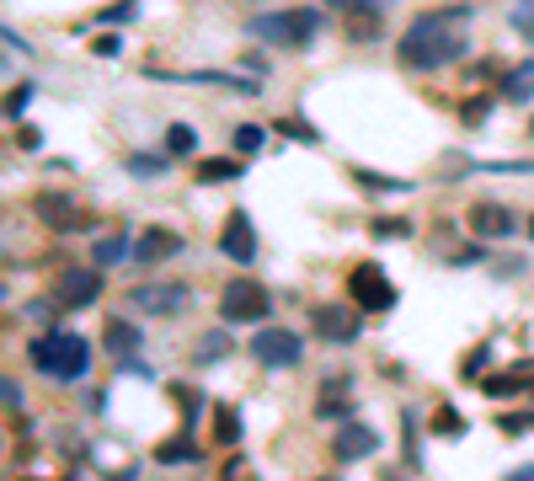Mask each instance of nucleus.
<instances>
[{
  "label": "nucleus",
  "instance_id": "f257e3e1",
  "mask_svg": "<svg viewBox=\"0 0 534 481\" xmlns=\"http://www.w3.org/2000/svg\"><path fill=\"white\" fill-rule=\"evenodd\" d=\"M465 22L470 11L465 6H449V11H428L417 17L412 27L401 33V65L406 70H438V65H454L465 54Z\"/></svg>",
  "mask_w": 534,
  "mask_h": 481
},
{
  "label": "nucleus",
  "instance_id": "f03ea898",
  "mask_svg": "<svg viewBox=\"0 0 534 481\" xmlns=\"http://www.w3.org/2000/svg\"><path fill=\"white\" fill-rule=\"evenodd\" d=\"M27 359L49 380L75 385V380H86V369H91V348H86V337H75V332H43L27 343Z\"/></svg>",
  "mask_w": 534,
  "mask_h": 481
},
{
  "label": "nucleus",
  "instance_id": "7ed1b4c3",
  "mask_svg": "<svg viewBox=\"0 0 534 481\" xmlns=\"http://www.w3.org/2000/svg\"><path fill=\"white\" fill-rule=\"evenodd\" d=\"M316 27H321V11L294 6V11H262V17H251L246 33L262 43H278V49H305L316 38Z\"/></svg>",
  "mask_w": 534,
  "mask_h": 481
},
{
  "label": "nucleus",
  "instance_id": "20e7f679",
  "mask_svg": "<svg viewBox=\"0 0 534 481\" xmlns=\"http://www.w3.org/2000/svg\"><path fill=\"white\" fill-rule=\"evenodd\" d=\"M219 316H225V327H257V321L273 316V300H267V289L257 278H235L219 294Z\"/></svg>",
  "mask_w": 534,
  "mask_h": 481
},
{
  "label": "nucleus",
  "instance_id": "39448f33",
  "mask_svg": "<svg viewBox=\"0 0 534 481\" xmlns=\"http://www.w3.org/2000/svg\"><path fill=\"white\" fill-rule=\"evenodd\" d=\"M348 294H353V305L364 310V316H380V310L396 305V284L385 278L380 262H358L348 273Z\"/></svg>",
  "mask_w": 534,
  "mask_h": 481
},
{
  "label": "nucleus",
  "instance_id": "423d86ee",
  "mask_svg": "<svg viewBox=\"0 0 534 481\" xmlns=\"http://www.w3.org/2000/svg\"><path fill=\"white\" fill-rule=\"evenodd\" d=\"M251 359L267 364V369H294L305 359V343H300V332H289V327H257V337H251Z\"/></svg>",
  "mask_w": 534,
  "mask_h": 481
},
{
  "label": "nucleus",
  "instance_id": "0eeeda50",
  "mask_svg": "<svg viewBox=\"0 0 534 481\" xmlns=\"http://www.w3.org/2000/svg\"><path fill=\"white\" fill-rule=\"evenodd\" d=\"M187 300H193L187 284H134L129 289V305L139 310V316H182Z\"/></svg>",
  "mask_w": 534,
  "mask_h": 481
},
{
  "label": "nucleus",
  "instance_id": "6e6552de",
  "mask_svg": "<svg viewBox=\"0 0 534 481\" xmlns=\"http://www.w3.org/2000/svg\"><path fill=\"white\" fill-rule=\"evenodd\" d=\"M310 321H316L321 343H353V337L364 332V316H358L353 305H316V310H310Z\"/></svg>",
  "mask_w": 534,
  "mask_h": 481
},
{
  "label": "nucleus",
  "instance_id": "1a4fd4ad",
  "mask_svg": "<svg viewBox=\"0 0 534 481\" xmlns=\"http://www.w3.org/2000/svg\"><path fill=\"white\" fill-rule=\"evenodd\" d=\"M102 294V273L97 268H65L54 278V300L65 305V310H81V305H91Z\"/></svg>",
  "mask_w": 534,
  "mask_h": 481
},
{
  "label": "nucleus",
  "instance_id": "9d476101",
  "mask_svg": "<svg viewBox=\"0 0 534 481\" xmlns=\"http://www.w3.org/2000/svg\"><path fill=\"white\" fill-rule=\"evenodd\" d=\"M177 252H182V236H177V230H166V225L139 230V241H134V262H145V268H155V262H166Z\"/></svg>",
  "mask_w": 534,
  "mask_h": 481
},
{
  "label": "nucleus",
  "instance_id": "9b49d317",
  "mask_svg": "<svg viewBox=\"0 0 534 481\" xmlns=\"http://www.w3.org/2000/svg\"><path fill=\"white\" fill-rule=\"evenodd\" d=\"M219 252H225L230 262H251V257H257V236H251V220L241 209H235L225 220V230H219Z\"/></svg>",
  "mask_w": 534,
  "mask_h": 481
},
{
  "label": "nucleus",
  "instance_id": "f8f14e48",
  "mask_svg": "<svg viewBox=\"0 0 534 481\" xmlns=\"http://www.w3.org/2000/svg\"><path fill=\"white\" fill-rule=\"evenodd\" d=\"M102 343H107V359H123V364H129L134 353H139V343H145V332H139L129 316H107Z\"/></svg>",
  "mask_w": 534,
  "mask_h": 481
},
{
  "label": "nucleus",
  "instance_id": "ddd939ff",
  "mask_svg": "<svg viewBox=\"0 0 534 481\" xmlns=\"http://www.w3.org/2000/svg\"><path fill=\"white\" fill-rule=\"evenodd\" d=\"M380 449V433H374L369 423H348V428H337V439H332V455L337 460H364Z\"/></svg>",
  "mask_w": 534,
  "mask_h": 481
},
{
  "label": "nucleus",
  "instance_id": "4468645a",
  "mask_svg": "<svg viewBox=\"0 0 534 481\" xmlns=\"http://www.w3.org/2000/svg\"><path fill=\"white\" fill-rule=\"evenodd\" d=\"M470 236H481V241H508V236H513V214L502 209V204H476V209H470Z\"/></svg>",
  "mask_w": 534,
  "mask_h": 481
},
{
  "label": "nucleus",
  "instance_id": "2eb2a0df",
  "mask_svg": "<svg viewBox=\"0 0 534 481\" xmlns=\"http://www.w3.org/2000/svg\"><path fill=\"white\" fill-rule=\"evenodd\" d=\"M353 412V385H348V375H337V380H326L321 391H316V417H348Z\"/></svg>",
  "mask_w": 534,
  "mask_h": 481
},
{
  "label": "nucleus",
  "instance_id": "dca6fc26",
  "mask_svg": "<svg viewBox=\"0 0 534 481\" xmlns=\"http://www.w3.org/2000/svg\"><path fill=\"white\" fill-rule=\"evenodd\" d=\"M38 220L43 225H49V230H70L75 220H81V214H75V204H70V198L65 193H38Z\"/></svg>",
  "mask_w": 534,
  "mask_h": 481
},
{
  "label": "nucleus",
  "instance_id": "f3484780",
  "mask_svg": "<svg viewBox=\"0 0 534 481\" xmlns=\"http://www.w3.org/2000/svg\"><path fill=\"white\" fill-rule=\"evenodd\" d=\"M502 102H534V59H518L502 75Z\"/></svg>",
  "mask_w": 534,
  "mask_h": 481
},
{
  "label": "nucleus",
  "instance_id": "a211bd4d",
  "mask_svg": "<svg viewBox=\"0 0 534 481\" xmlns=\"http://www.w3.org/2000/svg\"><path fill=\"white\" fill-rule=\"evenodd\" d=\"M198 182H235L241 177V155H209V161L193 166Z\"/></svg>",
  "mask_w": 534,
  "mask_h": 481
},
{
  "label": "nucleus",
  "instance_id": "6ab92c4d",
  "mask_svg": "<svg viewBox=\"0 0 534 481\" xmlns=\"http://www.w3.org/2000/svg\"><path fill=\"white\" fill-rule=\"evenodd\" d=\"M358 188H369V193H412V182L406 177H385V172H364V166H358Z\"/></svg>",
  "mask_w": 534,
  "mask_h": 481
},
{
  "label": "nucleus",
  "instance_id": "aec40b11",
  "mask_svg": "<svg viewBox=\"0 0 534 481\" xmlns=\"http://www.w3.org/2000/svg\"><path fill=\"white\" fill-rule=\"evenodd\" d=\"M214 444H241V417H235V407H214Z\"/></svg>",
  "mask_w": 534,
  "mask_h": 481
},
{
  "label": "nucleus",
  "instance_id": "412c9836",
  "mask_svg": "<svg viewBox=\"0 0 534 481\" xmlns=\"http://www.w3.org/2000/svg\"><path fill=\"white\" fill-rule=\"evenodd\" d=\"M225 353H230V337H225V332H209V337L193 348V359H198V364H219Z\"/></svg>",
  "mask_w": 534,
  "mask_h": 481
},
{
  "label": "nucleus",
  "instance_id": "4be33fe9",
  "mask_svg": "<svg viewBox=\"0 0 534 481\" xmlns=\"http://www.w3.org/2000/svg\"><path fill=\"white\" fill-rule=\"evenodd\" d=\"M123 252H134V246L113 230V236H102V241H97V252H91V257H97V268H113V262H118Z\"/></svg>",
  "mask_w": 534,
  "mask_h": 481
},
{
  "label": "nucleus",
  "instance_id": "5701e85b",
  "mask_svg": "<svg viewBox=\"0 0 534 481\" xmlns=\"http://www.w3.org/2000/svg\"><path fill=\"white\" fill-rule=\"evenodd\" d=\"M529 385V369H513V375H497V380H486V396H518Z\"/></svg>",
  "mask_w": 534,
  "mask_h": 481
},
{
  "label": "nucleus",
  "instance_id": "b1692460",
  "mask_svg": "<svg viewBox=\"0 0 534 481\" xmlns=\"http://www.w3.org/2000/svg\"><path fill=\"white\" fill-rule=\"evenodd\" d=\"M166 150L171 155H193L198 150V134L187 129V123H171V129H166Z\"/></svg>",
  "mask_w": 534,
  "mask_h": 481
},
{
  "label": "nucleus",
  "instance_id": "393cba45",
  "mask_svg": "<svg viewBox=\"0 0 534 481\" xmlns=\"http://www.w3.org/2000/svg\"><path fill=\"white\" fill-rule=\"evenodd\" d=\"M155 460H161V465H182V460H198V444H187V439H171V444H161V449H155Z\"/></svg>",
  "mask_w": 534,
  "mask_h": 481
},
{
  "label": "nucleus",
  "instance_id": "a878e982",
  "mask_svg": "<svg viewBox=\"0 0 534 481\" xmlns=\"http://www.w3.org/2000/svg\"><path fill=\"white\" fill-rule=\"evenodd\" d=\"M262 150V129L257 123H241V129H235V155H257Z\"/></svg>",
  "mask_w": 534,
  "mask_h": 481
},
{
  "label": "nucleus",
  "instance_id": "bb28decb",
  "mask_svg": "<svg viewBox=\"0 0 534 481\" xmlns=\"http://www.w3.org/2000/svg\"><path fill=\"white\" fill-rule=\"evenodd\" d=\"M513 33H524V38H534V0H518V6H513Z\"/></svg>",
  "mask_w": 534,
  "mask_h": 481
},
{
  "label": "nucleus",
  "instance_id": "cd10ccee",
  "mask_svg": "<svg viewBox=\"0 0 534 481\" xmlns=\"http://www.w3.org/2000/svg\"><path fill=\"white\" fill-rule=\"evenodd\" d=\"M129 172L134 177H161L166 161H161V155H129Z\"/></svg>",
  "mask_w": 534,
  "mask_h": 481
},
{
  "label": "nucleus",
  "instance_id": "c85d7f7f",
  "mask_svg": "<svg viewBox=\"0 0 534 481\" xmlns=\"http://www.w3.org/2000/svg\"><path fill=\"white\" fill-rule=\"evenodd\" d=\"M27 102H33V86H11L6 91V118H22Z\"/></svg>",
  "mask_w": 534,
  "mask_h": 481
},
{
  "label": "nucleus",
  "instance_id": "c756f323",
  "mask_svg": "<svg viewBox=\"0 0 534 481\" xmlns=\"http://www.w3.org/2000/svg\"><path fill=\"white\" fill-rule=\"evenodd\" d=\"M374 236H385V241H401V236H412V220H374Z\"/></svg>",
  "mask_w": 534,
  "mask_h": 481
},
{
  "label": "nucleus",
  "instance_id": "7c9ffc66",
  "mask_svg": "<svg viewBox=\"0 0 534 481\" xmlns=\"http://www.w3.org/2000/svg\"><path fill=\"white\" fill-rule=\"evenodd\" d=\"M278 134H294V139H305V145H321V134H316V129H305L300 118H284V123H278Z\"/></svg>",
  "mask_w": 534,
  "mask_h": 481
},
{
  "label": "nucleus",
  "instance_id": "2f4dec72",
  "mask_svg": "<svg viewBox=\"0 0 534 481\" xmlns=\"http://www.w3.org/2000/svg\"><path fill=\"white\" fill-rule=\"evenodd\" d=\"M332 11H385L390 0H326Z\"/></svg>",
  "mask_w": 534,
  "mask_h": 481
},
{
  "label": "nucleus",
  "instance_id": "473e14b6",
  "mask_svg": "<svg viewBox=\"0 0 534 481\" xmlns=\"http://www.w3.org/2000/svg\"><path fill=\"white\" fill-rule=\"evenodd\" d=\"M433 428H438V433H465V417L444 407V412H433Z\"/></svg>",
  "mask_w": 534,
  "mask_h": 481
},
{
  "label": "nucleus",
  "instance_id": "72a5a7b5",
  "mask_svg": "<svg viewBox=\"0 0 534 481\" xmlns=\"http://www.w3.org/2000/svg\"><path fill=\"white\" fill-rule=\"evenodd\" d=\"M129 17H134V0H118V6H107L97 22H113V27H118V22H129Z\"/></svg>",
  "mask_w": 534,
  "mask_h": 481
},
{
  "label": "nucleus",
  "instance_id": "f704fd0d",
  "mask_svg": "<svg viewBox=\"0 0 534 481\" xmlns=\"http://www.w3.org/2000/svg\"><path fill=\"white\" fill-rule=\"evenodd\" d=\"M534 428V412H513V417H502V433H529Z\"/></svg>",
  "mask_w": 534,
  "mask_h": 481
},
{
  "label": "nucleus",
  "instance_id": "c9c22d12",
  "mask_svg": "<svg viewBox=\"0 0 534 481\" xmlns=\"http://www.w3.org/2000/svg\"><path fill=\"white\" fill-rule=\"evenodd\" d=\"M6 407H11V412L22 407V385H17V380H6Z\"/></svg>",
  "mask_w": 534,
  "mask_h": 481
},
{
  "label": "nucleus",
  "instance_id": "e433bc0d",
  "mask_svg": "<svg viewBox=\"0 0 534 481\" xmlns=\"http://www.w3.org/2000/svg\"><path fill=\"white\" fill-rule=\"evenodd\" d=\"M17 145H22V150H38L43 139H38V129H22V134H17Z\"/></svg>",
  "mask_w": 534,
  "mask_h": 481
},
{
  "label": "nucleus",
  "instance_id": "4c0bfd02",
  "mask_svg": "<svg viewBox=\"0 0 534 481\" xmlns=\"http://www.w3.org/2000/svg\"><path fill=\"white\" fill-rule=\"evenodd\" d=\"M502 481H534V465H518V471H508Z\"/></svg>",
  "mask_w": 534,
  "mask_h": 481
},
{
  "label": "nucleus",
  "instance_id": "58836bf2",
  "mask_svg": "<svg viewBox=\"0 0 534 481\" xmlns=\"http://www.w3.org/2000/svg\"><path fill=\"white\" fill-rule=\"evenodd\" d=\"M529 241H534V214H529Z\"/></svg>",
  "mask_w": 534,
  "mask_h": 481
}]
</instances>
